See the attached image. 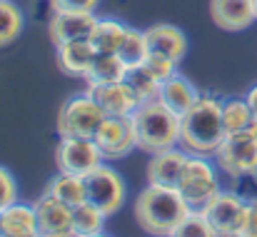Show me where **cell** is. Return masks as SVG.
<instances>
[{
	"label": "cell",
	"mask_w": 257,
	"mask_h": 237,
	"mask_svg": "<svg viewBox=\"0 0 257 237\" xmlns=\"http://www.w3.org/2000/svg\"><path fill=\"white\" fill-rule=\"evenodd\" d=\"M222 140H225L222 100L210 97V95H200L197 102L187 112H182L180 148L190 155L215 158Z\"/></svg>",
	"instance_id": "obj_1"
},
{
	"label": "cell",
	"mask_w": 257,
	"mask_h": 237,
	"mask_svg": "<svg viewBox=\"0 0 257 237\" xmlns=\"http://www.w3.org/2000/svg\"><path fill=\"white\" fill-rule=\"evenodd\" d=\"M190 202L177 187L150 185L135 200V220L150 235H175L180 222L190 215Z\"/></svg>",
	"instance_id": "obj_2"
},
{
	"label": "cell",
	"mask_w": 257,
	"mask_h": 237,
	"mask_svg": "<svg viewBox=\"0 0 257 237\" xmlns=\"http://www.w3.org/2000/svg\"><path fill=\"white\" fill-rule=\"evenodd\" d=\"M135 130H138V150L143 153H163L180 145L182 115L168 107L163 100H153L140 105L133 112Z\"/></svg>",
	"instance_id": "obj_3"
},
{
	"label": "cell",
	"mask_w": 257,
	"mask_h": 237,
	"mask_svg": "<svg viewBox=\"0 0 257 237\" xmlns=\"http://www.w3.org/2000/svg\"><path fill=\"white\" fill-rule=\"evenodd\" d=\"M105 110L90 92L73 95L58 112V135L60 138H95L100 123L105 120Z\"/></svg>",
	"instance_id": "obj_4"
},
{
	"label": "cell",
	"mask_w": 257,
	"mask_h": 237,
	"mask_svg": "<svg viewBox=\"0 0 257 237\" xmlns=\"http://www.w3.org/2000/svg\"><path fill=\"white\" fill-rule=\"evenodd\" d=\"M247 207L250 200L240 197L232 190H220L207 205L200 210L212 225L215 237H245V225H247Z\"/></svg>",
	"instance_id": "obj_5"
},
{
	"label": "cell",
	"mask_w": 257,
	"mask_h": 237,
	"mask_svg": "<svg viewBox=\"0 0 257 237\" xmlns=\"http://www.w3.org/2000/svg\"><path fill=\"white\" fill-rule=\"evenodd\" d=\"M215 162L220 172H225L230 180L257 177V135L255 133L225 135L222 145L215 153Z\"/></svg>",
	"instance_id": "obj_6"
},
{
	"label": "cell",
	"mask_w": 257,
	"mask_h": 237,
	"mask_svg": "<svg viewBox=\"0 0 257 237\" xmlns=\"http://www.w3.org/2000/svg\"><path fill=\"white\" fill-rule=\"evenodd\" d=\"M217 162L212 165L210 158H200V155H190L182 177L177 182V190L182 192V197L190 202V207H202L207 205L222 187H220V175H217Z\"/></svg>",
	"instance_id": "obj_7"
},
{
	"label": "cell",
	"mask_w": 257,
	"mask_h": 237,
	"mask_svg": "<svg viewBox=\"0 0 257 237\" xmlns=\"http://www.w3.org/2000/svg\"><path fill=\"white\" fill-rule=\"evenodd\" d=\"M125 180L110 165H97L92 172L85 175V200L97 205L107 217L115 215L125 205Z\"/></svg>",
	"instance_id": "obj_8"
},
{
	"label": "cell",
	"mask_w": 257,
	"mask_h": 237,
	"mask_svg": "<svg viewBox=\"0 0 257 237\" xmlns=\"http://www.w3.org/2000/svg\"><path fill=\"white\" fill-rule=\"evenodd\" d=\"M95 143L105 160H120L138 150V130L133 115H107L95 133Z\"/></svg>",
	"instance_id": "obj_9"
},
{
	"label": "cell",
	"mask_w": 257,
	"mask_h": 237,
	"mask_svg": "<svg viewBox=\"0 0 257 237\" xmlns=\"http://www.w3.org/2000/svg\"><path fill=\"white\" fill-rule=\"evenodd\" d=\"M102 153L95 138H60L55 150V165L60 172H73L85 177L97 165H102Z\"/></svg>",
	"instance_id": "obj_10"
},
{
	"label": "cell",
	"mask_w": 257,
	"mask_h": 237,
	"mask_svg": "<svg viewBox=\"0 0 257 237\" xmlns=\"http://www.w3.org/2000/svg\"><path fill=\"white\" fill-rule=\"evenodd\" d=\"M33 205H35V215H38L40 237H75L70 205L53 197L50 192H43Z\"/></svg>",
	"instance_id": "obj_11"
},
{
	"label": "cell",
	"mask_w": 257,
	"mask_h": 237,
	"mask_svg": "<svg viewBox=\"0 0 257 237\" xmlns=\"http://www.w3.org/2000/svg\"><path fill=\"white\" fill-rule=\"evenodd\" d=\"M95 23H97L95 13H58V10H53V18L48 23V35L55 48H63L68 43L90 40Z\"/></svg>",
	"instance_id": "obj_12"
},
{
	"label": "cell",
	"mask_w": 257,
	"mask_h": 237,
	"mask_svg": "<svg viewBox=\"0 0 257 237\" xmlns=\"http://www.w3.org/2000/svg\"><path fill=\"white\" fill-rule=\"evenodd\" d=\"M85 90L97 100L105 115H133L140 107V100L135 97L133 87L125 80L105 82V85H87Z\"/></svg>",
	"instance_id": "obj_13"
},
{
	"label": "cell",
	"mask_w": 257,
	"mask_h": 237,
	"mask_svg": "<svg viewBox=\"0 0 257 237\" xmlns=\"http://www.w3.org/2000/svg\"><path fill=\"white\" fill-rule=\"evenodd\" d=\"M212 23L227 33L250 28L257 20L255 0H210Z\"/></svg>",
	"instance_id": "obj_14"
},
{
	"label": "cell",
	"mask_w": 257,
	"mask_h": 237,
	"mask_svg": "<svg viewBox=\"0 0 257 237\" xmlns=\"http://www.w3.org/2000/svg\"><path fill=\"white\" fill-rule=\"evenodd\" d=\"M190 160V153L185 150H163V153H155L150 162H148V182L150 185H168V187H177L180 177H182V170Z\"/></svg>",
	"instance_id": "obj_15"
},
{
	"label": "cell",
	"mask_w": 257,
	"mask_h": 237,
	"mask_svg": "<svg viewBox=\"0 0 257 237\" xmlns=\"http://www.w3.org/2000/svg\"><path fill=\"white\" fill-rule=\"evenodd\" d=\"M145 33H148V43H150L153 53H163V55H168V58L177 60V63L185 60V55H187V38H185V33L177 25L160 23V25L148 28Z\"/></svg>",
	"instance_id": "obj_16"
},
{
	"label": "cell",
	"mask_w": 257,
	"mask_h": 237,
	"mask_svg": "<svg viewBox=\"0 0 257 237\" xmlns=\"http://www.w3.org/2000/svg\"><path fill=\"white\" fill-rule=\"evenodd\" d=\"M58 50V68L65 73V75H73V78H83L85 80L87 70L97 55V50L92 48L90 40H78V43H68L63 48H55Z\"/></svg>",
	"instance_id": "obj_17"
},
{
	"label": "cell",
	"mask_w": 257,
	"mask_h": 237,
	"mask_svg": "<svg viewBox=\"0 0 257 237\" xmlns=\"http://www.w3.org/2000/svg\"><path fill=\"white\" fill-rule=\"evenodd\" d=\"M38 230V215L35 205L13 202L3 210V237H35Z\"/></svg>",
	"instance_id": "obj_18"
},
{
	"label": "cell",
	"mask_w": 257,
	"mask_h": 237,
	"mask_svg": "<svg viewBox=\"0 0 257 237\" xmlns=\"http://www.w3.org/2000/svg\"><path fill=\"white\" fill-rule=\"evenodd\" d=\"M222 125H225V135H237V133L257 135V117L252 115L245 97H232L222 102Z\"/></svg>",
	"instance_id": "obj_19"
},
{
	"label": "cell",
	"mask_w": 257,
	"mask_h": 237,
	"mask_svg": "<svg viewBox=\"0 0 257 237\" xmlns=\"http://www.w3.org/2000/svg\"><path fill=\"white\" fill-rule=\"evenodd\" d=\"M197 97H200V92L195 90V85L190 82L187 78H182V75H172L170 80H165L163 82V87H160V100L172 107L175 112H187L195 102H197Z\"/></svg>",
	"instance_id": "obj_20"
},
{
	"label": "cell",
	"mask_w": 257,
	"mask_h": 237,
	"mask_svg": "<svg viewBox=\"0 0 257 237\" xmlns=\"http://www.w3.org/2000/svg\"><path fill=\"white\" fill-rule=\"evenodd\" d=\"M127 25L115 18H97L95 30L90 35V43L97 53H117L122 40L127 38Z\"/></svg>",
	"instance_id": "obj_21"
},
{
	"label": "cell",
	"mask_w": 257,
	"mask_h": 237,
	"mask_svg": "<svg viewBox=\"0 0 257 237\" xmlns=\"http://www.w3.org/2000/svg\"><path fill=\"white\" fill-rule=\"evenodd\" d=\"M127 73V65L120 60L117 53H97L90 70L85 75L87 85H105V82H117V80H125Z\"/></svg>",
	"instance_id": "obj_22"
},
{
	"label": "cell",
	"mask_w": 257,
	"mask_h": 237,
	"mask_svg": "<svg viewBox=\"0 0 257 237\" xmlns=\"http://www.w3.org/2000/svg\"><path fill=\"white\" fill-rule=\"evenodd\" d=\"M45 192H50L53 197H58V200H63L65 205L75 207V205L85 202V177L73 175V172H60V170H58V175L48 182V190H45Z\"/></svg>",
	"instance_id": "obj_23"
},
{
	"label": "cell",
	"mask_w": 257,
	"mask_h": 237,
	"mask_svg": "<svg viewBox=\"0 0 257 237\" xmlns=\"http://www.w3.org/2000/svg\"><path fill=\"white\" fill-rule=\"evenodd\" d=\"M105 220H107V215L97 205H92L87 200L73 207L75 237H100L105 232Z\"/></svg>",
	"instance_id": "obj_24"
},
{
	"label": "cell",
	"mask_w": 257,
	"mask_h": 237,
	"mask_svg": "<svg viewBox=\"0 0 257 237\" xmlns=\"http://www.w3.org/2000/svg\"><path fill=\"white\" fill-rule=\"evenodd\" d=\"M125 82L133 87V92H135V97L140 100V105L153 102V100H160V87H163V82L145 68V63H143V65H135V68H127Z\"/></svg>",
	"instance_id": "obj_25"
},
{
	"label": "cell",
	"mask_w": 257,
	"mask_h": 237,
	"mask_svg": "<svg viewBox=\"0 0 257 237\" xmlns=\"http://www.w3.org/2000/svg\"><path fill=\"white\" fill-rule=\"evenodd\" d=\"M120 60L127 65V68H135V65H143L150 55V43H148V33L145 30H135L130 28L127 30V38L122 40L120 50H117Z\"/></svg>",
	"instance_id": "obj_26"
},
{
	"label": "cell",
	"mask_w": 257,
	"mask_h": 237,
	"mask_svg": "<svg viewBox=\"0 0 257 237\" xmlns=\"http://www.w3.org/2000/svg\"><path fill=\"white\" fill-rule=\"evenodd\" d=\"M23 33V13L13 0H0V48L15 43Z\"/></svg>",
	"instance_id": "obj_27"
},
{
	"label": "cell",
	"mask_w": 257,
	"mask_h": 237,
	"mask_svg": "<svg viewBox=\"0 0 257 237\" xmlns=\"http://www.w3.org/2000/svg\"><path fill=\"white\" fill-rule=\"evenodd\" d=\"M187 235H195V237H210L215 235L212 232V225L210 220L205 217V212L200 207H192L190 215L180 222V227L175 230V237H187Z\"/></svg>",
	"instance_id": "obj_28"
},
{
	"label": "cell",
	"mask_w": 257,
	"mask_h": 237,
	"mask_svg": "<svg viewBox=\"0 0 257 237\" xmlns=\"http://www.w3.org/2000/svg\"><path fill=\"white\" fill-rule=\"evenodd\" d=\"M177 65H180L177 60H172V58L163 55V53H153V50H150V55H148V60H145V68L160 80V82H165V80H170L172 75H177Z\"/></svg>",
	"instance_id": "obj_29"
},
{
	"label": "cell",
	"mask_w": 257,
	"mask_h": 237,
	"mask_svg": "<svg viewBox=\"0 0 257 237\" xmlns=\"http://www.w3.org/2000/svg\"><path fill=\"white\" fill-rule=\"evenodd\" d=\"M13 202H18V182L10 175V170L0 165V210H5Z\"/></svg>",
	"instance_id": "obj_30"
},
{
	"label": "cell",
	"mask_w": 257,
	"mask_h": 237,
	"mask_svg": "<svg viewBox=\"0 0 257 237\" xmlns=\"http://www.w3.org/2000/svg\"><path fill=\"white\" fill-rule=\"evenodd\" d=\"M50 5L58 13H95L100 0H50Z\"/></svg>",
	"instance_id": "obj_31"
},
{
	"label": "cell",
	"mask_w": 257,
	"mask_h": 237,
	"mask_svg": "<svg viewBox=\"0 0 257 237\" xmlns=\"http://www.w3.org/2000/svg\"><path fill=\"white\" fill-rule=\"evenodd\" d=\"M245 237H257V197H252V200H250V207H247Z\"/></svg>",
	"instance_id": "obj_32"
},
{
	"label": "cell",
	"mask_w": 257,
	"mask_h": 237,
	"mask_svg": "<svg viewBox=\"0 0 257 237\" xmlns=\"http://www.w3.org/2000/svg\"><path fill=\"white\" fill-rule=\"evenodd\" d=\"M245 100H247V105H250V110H252V115L257 117V85H252L250 90H247V95H245Z\"/></svg>",
	"instance_id": "obj_33"
},
{
	"label": "cell",
	"mask_w": 257,
	"mask_h": 237,
	"mask_svg": "<svg viewBox=\"0 0 257 237\" xmlns=\"http://www.w3.org/2000/svg\"><path fill=\"white\" fill-rule=\"evenodd\" d=\"M0 237H3V210H0Z\"/></svg>",
	"instance_id": "obj_34"
},
{
	"label": "cell",
	"mask_w": 257,
	"mask_h": 237,
	"mask_svg": "<svg viewBox=\"0 0 257 237\" xmlns=\"http://www.w3.org/2000/svg\"><path fill=\"white\" fill-rule=\"evenodd\" d=\"M255 8H257V0H255Z\"/></svg>",
	"instance_id": "obj_35"
}]
</instances>
